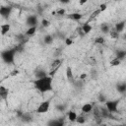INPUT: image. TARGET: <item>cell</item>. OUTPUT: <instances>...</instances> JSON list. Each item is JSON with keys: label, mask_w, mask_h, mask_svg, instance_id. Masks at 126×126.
Instances as JSON below:
<instances>
[{"label": "cell", "mask_w": 126, "mask_h": 126, "mask_svg": "<svg viewBox=\"0 0 126 126\" xmlns=\"http://www.w3.org/2000/svg\"><path fill=\"white\" fill-rule=\"evenodd\" d=\"M93 108H94V106H93V104H92V103H85V104H83V105H82L81 110H82V112H83V113H87V114H88V113L92 112Z\"/></svg>", "instance_id": "9"}, {"label": "cell", "mask_w": 126, "mask_h": 126, "mask_svg": "<svg viewBox=\"0 0 126 126\" xmlns=\"http://www.w3.org/2000/svg\"><path fill=\"white\" fill-rule=\"evenodd\" d=\"M86 78H87V74H86V73L81 74V76H80V79H81V80H85Z\"/></svg>", "instance_id": "32"}, {"label": "cell", "mask_w": 126, "mask_h": 126, "mask_svg": "<svg viewBox=\"0 0 126 126\" xmlns=\"http://www.w3.org/2000/svg\"><path fill=\"white\" fill-rule=\"evenodd\" d=\"M60 65H61V60H60V59H56V60H54V61L52 62L51 67H52V68L57 69V67H58V66H60Z\"/></svg>", "instance_id": "24"}, {"label": "cell", "mask_w": 126, "mask_h": 126, "mask_svg": "<svg viewBox=\"0 0 126 126\" xmlns=\"http://www.w3.org/2000/svg\"><path fill=\"white\" fill-rule=\"evenodd\" d=\"M49 25H50V22H49L48 20L43 19V20L41 21V26H42L43 28H47V27H49Z\"/></svg>", "instance_id": "26"}, {"label": "cell", "mask_w": 126, "mask_h": 126, "mask_svg": "<svg viewBox=\"0 0 126 126\" xmlns=\"http://www.w3.org/2000/svg\"><path fill=\"white\" fill-rule=\"evenodd\" d=\"M100 29H101V31L104 32V33H106V32H109V26L108 25H106V24H102L101 26H100Z\"/></svg>", "instance_id": "23"}, {"label": "cell", "mask_w": 126, "mask_h": 126, "mask_svg": "<svg viewBox=\"0 0 126 126\" xmlns=\"http://www.w3.org/2000/svg\"><path fill=\"white\" fill-rule=\"evenodd\" d=\"M50 108V100H44L42 101L36 108V112L39 113V114H43V113H46L48 112Z\"/></svg>", "instance_id": "4"}, {"label": "cell", "mask_w": 126, "mask_h": 126, "mask_svg": "<svg viewBox=\"0 0 126 126\" xmlns=\"http://www.w3.org/2000/svg\"><path fill=\"white\" fill-rule=\"evenodd\" d=\"M47 126H64L63 119H51L47 122Z\"/></svg>", "instance_id": "8"}, {"label": "cell", "mask_w": 126, "mask_h": 126, "mask_svg": "<svg viewBox=\"0 0 126 126\" xmlns=\"http://www.w3.org/2000/svg\"><path fill=\"white\" fill-rule=\"evenodd\" d=\"M98 10L100 11V13L103 12V11H105V10H106V4H104V3H103V4H100Z\"/></svg>", "instance_id": "29"}, {"label": "cell", "mask_w": 126, "mask_h": 126, "mask_svg": "<svg viewBox=\"0 0 126 126\" xmlns=\"http://www.w3.org/2000/svg\"><path fill=\"white\" fill-rule=\"evenodd\" d=\"M66 77L69 81H73L74 77H73V72H72V68L70 66H68L66 68Z\"/></svg>", "instance_id": "14"}, {"label": "cell", "mask_w": 126, "mask_h": 126, "mask_svg": "<svg viewBox=\"0 0 126 126\" xmlns=\"http://www.w3.org/2000/svg\"><path fill=\"white\" fill-rule=\"evenodd\" d=\"M9 95V89H7L5 86L0 85V99L6 100Z\"/></svg>", "instance_id": "7"}, {"label": "cell", "mask_w": 126, "mask_h": 126, "mask_svg": "<svg viewBox=\"0 0 126 126\" xmlns=\"http://www.w3.org/2000/svg\"><path fill=\"white\" fill-rule=\"evenodd\" d=\"M125 55H126V52H125V50H118V52L116 53V58L117 59H119V60H123L124 59V57H125Z\"/></svg>", "instance_id": "18"}, {"label": "cell", "mask_w": 126, "mask_h": 126, "mask_svg": "<svg viewBox=\"0 0 126 126\" xmlns=\"http://www.w3.org/2000/svg\"><path fill=\"white\" fill-rule=\"evenodd\" d=\"M83 18V15L80 14V13H71L69 15V19L71 20H74V21H79Z\"/></svg>", "instance_id": "13"}, {"label": "cell", "mask_w": 126, "mask_h": 126, "mask_svg": "<svg viewBox=\"0 0 126 126\" xmlns=\"http://www.w3.org/2000/svg\"><path fill=\"white\" fill-rule=\"evenodd\" d=\"M33 86L35 90L41 94L50 92L52 90V78L47 75L41 78H36L33 81Z\"/></svg>", "instance_id": "1"}, {"label": "cell", "mask_w": 126, "mask_h": 126, "mask_svg": "<svg viewBox=\"0 0 126 126\" xmlns=\"http://www.w3.org/2000/svg\"><path fill=\"white\" fill-rule=\"evenodd\" d=\"M118 105H119V100L118 99H116V100H106L105 101V108L110 114L118 112Z\"/></svg>", "instance_id": "3"}, {"label": "cell", "mask_w": 126, "mask_h": 126, "mask_svg": "<svg viewBox=\"0 0 126 126\" xmlns=\"http://www.w3.org/2000/svg\"><path fill=\"white\" fill-rule=\"evenodd\" d=\"M98 100H99L100 102H105L107 99H106V97H105L103 94H98Z\"/></svg>", "instance_id": "28"}, {"label": "cell", "mask_w": 126, "mask_h": 126, "mask_svg": "<svg viewBox=\"0 0 126 126\" xmlns=\"http://www.w3.org/2000/svg\"><path fill=\"white\" fill-rule=\"evenodd\" d=\"M124 28H125V22H124V21H122V22H119V23H117V24L115 25L114 30H115L118 33H120V32H123Z\"/></svg>", "instance_id": "11"}, {"label": "cell", "mask_w": 126, "mask_h": 126, "mask_svg": "<svg viewBox=\"0 0 126 126\" xmlns=\"http://www.w3.org/2000/svg\"><path fill=\"white\" fill-rule=\"evenodd\" d=\"M92 26L90 25V24H88V23H86V24H84L83 26H82V28H81V31L84 32V33H90L91 32H92Z\"/></svg>", "instance_id": "12"}, {"label": "cell", "mask_w": 126, "mask_h": 126, "mask_svg": "<svg viewBox=\"0 0 126 126\" xmlns=\"http://www.w3.org/2000/svg\"><path fill=\"white\" fill-rule=\"evenodd\" d=\"M16 52H17L16 48H8V49L3 50L0 53V57L3 60V62H5L7 64H11V63L14 62Z\"/></svg>", "instance_id": "2"}, {"label": "cell", "mask_w": 126, "mask_h": 126, "mask_svg": "<svg viewBox=\"0 0 126 126\" xmlns=\"http://www.w3.org/2000/svg\"><path fill=\"white\" fill-rule=\"evenodd\" d=\"M85 3H87V0H85V1H80V4H81V5H83V4H85Z\"/></svg>", "instance_id": "33"}, {"label": "cell", "mask_w": 126, "mask_h": 126, "mask_svg": "<svg viewBox=\"0 0 126 126\" xmlns=\"http://www.w3.org/2000/svg\"><path fill=\"white\" fill-rule=\"evenodd\" d=\"M114 126H125V125H123V124H121V125H114Z\"/></svg>", "instance_id": "34"}, {"label": "cell", "mask_w": 126, "mask_h": 126, "mask_svg": "<svg viewBox=\"0 0 126 126\" xmlns=\"http://www.w3.org/2000/svg\"><path fill=\"white\" fill-rule=\"evenodd\" d=\"M10 28H11L10 24H3V25H1V26H0V33H1L2 35L7 34L8 32L10 31Z\"/></svg>", "instance_id": "10"}, {"label": "cell", "mask_w": 126, "mask_h": 126, "mask_svg": "<svg viewBox=\"0 0 126 126\" xmlns=\"http://www.w3.org/2000/svg\"><path fill=\"white\" fill-rule=\"evenodd\" d=\"M117 91H118L119 93H121V94L125 93V91H126V85H125L124 83L118 85V86H117Z\"/></svg>", "instance_id": "20"}, {"label": "cell", "mask_w": 126, "mask_h": 126, "mask_svg": "<svg viewBox=\"0 0 126 126\" xmlns=\"http://www.w3.org/2000/svg\"><path fill=\"white\" fill-rule=\"evenodd\" d=\"M94 43H96V44H103L104 43V38L103 37H96L95 39H94Z\"/></svg>", "instance_id": "25"}, {"label": "cell", "mask_w": 126, "mask_h": 126, "mask_svg": "<svg viewBox=\"0 0 126 126\" xmlns=\"http://www.w3.org/2000/svg\"><path fill=\"white\" fill-rule=\"evenodd\" d=\"M72 44H73V40H72L70 37L65 38V45H66V46H70V45H72Z\"/></svg>", "instance_id": "27"}, {"label": "cell", "mask_w": 126, "mask_h": 126, "mask_svg": "<svg viewBox=\"0 0 126 126\" xmlns=\"http://www.w3.org/2000/svg\"><path fill=\"white\" fill-rule=\"evenodd\" d=\"M109 34H110V37H111V38H114V39H116V38L119 37V33H118L114 29L109 31Z\"/></svg>", "instance_id": "19"}, {"label": "cell", "mask_w": 126, "mask_h": 126, "mask_svg": "<svg viewBox=\"0 0 126 126\" xmlns=\"http://www.w3.org/2000/svg\"><path fill=\"white\" fill-rule=\"evenodd\" d=\"M99 14H100V11L97 9V10H95V11H94V12L92 14V17H93V18H94V17H97Z\"/></svg>", "instance_id": "31"}, {"label": "cell", "mask_w": 126, "mask_h": 126, "mask_svg": "<svg viewBox=\"0 0 126 126\" xmlns=\"http://www.w3.org/2000/svg\"><path fill=\"white\" fill-rule=\"evenodd\" d=\"M76 122H77L78 124H84V123L86 122V118H85L84 116H82V115H79V116H77V118H76Z\"/></svg>", "instance_id": "22"}, {"label": "cell", "mask_w": 126, "mask_h": 126, "mask_svg": "<svg viewBox=\"0 0 126 126\" xmlns=\"http://www.w3.org/2000/svg\"><path fill=\"white\" fill-rule=\"evenodd\" d=\"M43 42L45 44H51L53 42V37L51 34H46L44 37H43Z\"/></svg>", "instance_id": "17"}, {"label": "cell", "mask_w": 126, "mask_h": 126, "mask_svg": "<svg viewBox=\"0 0 126 126\" xmlns=\"http://www.w3.org/2000/svg\"><path fill=\"white\" fill-rule=\"evenodd\" d=\"M120 63H121V60L117 59L116 57H115V58H113L112 60H110V65H111V66H119V65H120Z\"/></svg>", "instance_id": "21"}, {"label": "cell", "mask_w": 126, "mask_h": 126, "mask_svg": "<svg viewBox=\"0 0 126 126\" xmlns=\"http://www.w3.org/2000/svg\"><path fill=\"white\" fill-rule=\"evenodd\" d=\"M26 24L29 26V28L31 27H36L37 26V17L36 16H29L26 20Z\"/></svg>", "instance_id": "5"}, {"label": "cell", "mask_w": 126, "mask_h": 126, "mask_svg": "<svg viewBox=\"0 0 126 126\" xmlns=\"http://www.w3.org/2000/svg\"><path fill=\"white\" fill-rule=\"evenodd\" d=\"M36 29H37V27H31V28H29V29L27 30V32H26V34H27L28 36L33 35V34L35 33V32H36Z\"/></svg>", "instance_id": "16"}, {"label": "cell", "mask_w": 126, "mask_h": 126, "mask_svg": "<svg viewBox=\"0 0 126 126\" xmlns=\"http://www.w3.org/2000/svg\"><path fill=\"white\" fill-rule=\"evenodd\" d=\"M11 12H12V8L9 7V6H2V7H0V15L3 18L7 19L10 16Z\"/></svg>", "instance_id": "6"}, {"label": "cell", "mask_w": 126, "mask_h": 126, "mask_svg": "<svg viewBox=\"0 0 126 126\" xmlns=\"http://www.w3.org/2000/svg\"><path fill=\"white\" fill-rule=\"evenodd\" d=\"M77 113L75 112V111H73V110H70L69 112H68V114H67V117H68V119L70 120V121H76V118H77Z\"/></svg>", "instance_id": "15"}, {"label": "cell", "mask_w": 126, "mask_h": 126, "mask_svg": "<svg viewBox=\"0 0 126 126\" xmlns=\"http://www.w3.org/2000/svg\"><path fill=\"white\" fill-rule=\"evenodd\" d=\"M56 14H57V15L62 16V15H64V14H65V10H64L63 8H61V9H59V10H57V11H56Z\"/></svg>", "instance_id": "30"}]
</instances>
